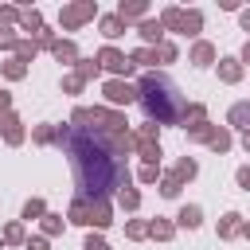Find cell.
Instances as JSON below:
<instances>
[{"label":"cell","instance_id":"obj_1","mask_svg":"<svg viewBox=\"0 0 250 250\" xmlns=\"http://www.w3.org/2000/svg\"><path fill=\"white\" fill-rule=\"evenodd\" d=\"M59 145H66V152L74 160V172H78V184H82L86 195H98L102 199L109 188H121L125 184L129 172L121 168L117 156H125L129 141L121 133H113V137H86V133L62 129L59 133Z\"/></svg>","mask_w":250,"mask_h":250},{"label":"cell","instance_id":"obj_2","mask_svg":"<svg viewBox=\"0 0 250 250\" xmlns=\"http://www.w3.org/2000/svg\"><path fill=\"white\" fill-rule=\"evenodd\" d=\"M141 102H145L148 117H156V121H176L180 117V105H184L180 94H176V86L168 78H156V74L141 78Z\"/></svg>","mask_w":250,"mask_h":250},{"label":"cell","instance_id":"obj_3","mask_svg":"<svg viewBox=\"0 0 250 250\" xmlns=\"http://www.w3.org/2000/svg\"><path fill=\"white\" fill-rule=\"evenodd\" d=\"M70 219L74 223H94V227H105L109 223V207L102 203V199H74V207H70Z\"/></svg>","mask_w":250,"mask_h":250},{"label":"cell","instance_id":"obj_4","mask_svg":"<svg viewBox=\"0 0 250 250\" xmlns=\"http://www.w3.org/2000/svg\"><path fill=\"white\" fill-rule=\"evenodd\" d=\"M164 23H168V27L188 31V35H195V31H199V12H180V8H168V12H164Z\"/></svg>","mask_w":250,"mask_h":250},{"label":"cell","instance_id":"obj_5","mask_svg":"<svg viewBox=\"0 0 250 250\" xmlns=\"http://www.w3.org/2000/svg\"><path fill=\"white\" fill-rule=\"evenodd\" d=\"M90 16H94V4H90V0H86V4H70V8H62V23H66V27H78V23L90 20Z\"/></svg>","mask_w":250,"mask_h":250},{"label":"cell","instance_id":"obj_6","mask_svg":"<svg viewBox=\"0 0 250 250\" xmlns=\"http://www.w3.org/2000/svg\"><path fill=\"white\" fill-rule=\"evenodd\" d=\"M105 98H109V102H117V105H121V102L129 105V102L137 98V90H133V86H125V82H105Z\"/></svg>","mask_w":250,"mask_h":250},{"label":"cell","instance_id":"obj_7","mask_svg":"<svg viewBox=\"0 0 250 250\" xmlns=\"http://www.w3.org/2000/svg\"><path fill=\"white\" fill-rule=\"evenodd\" d=\"M98 62H102V66H109V70H121V74L133 66V62H125V55H121V51H113V47H105V51L98 55Z\"/></svg>","mask_w":250,"mask_h":250},{"label":"cell","instance_id":"obj_8","mask_svg":"<svg viewBox=\"0 0 250 250\" xmlns=\"http://www.w3.org/2000/svg\"><path fill=\"white\" fill-rule=\"evenodd\" d=\"M0 129H4V133H8V141H12V145H16V141H20V137H23V133H20V121H16V117H12V113H0Z\"/></svg>","mask_w":250,"mask_h":250},{"label":"cell","instance_id":"obj_9","mask_svg":"<svg viewBox=\"0 0 250 250\" xmlns=\"http://www.w3.org/2000/svg\"><path fill=\"white\" fill-rule=\"evenodd\" d=\"M230 121H234V125H242V129L250 133V102H238V105L230 109Z\"/></svg>","mask_w":250,"mask_h":250},{"label":"cell","instance_id":"obj_10","mask_svg":"<svg viewBox=\"0 0 250 250\" xmlns=\"http://www.w3.org/2000/svg\"><path fill=\"white\" fill-rule=\"evenodd\" d=\"M219 70H223V78H227V82H238V74H242V66H238L234 59H223V66H219Z\"/></svg>","mask_w":250,"mask_h":250},{"label":"cell","instance_id":"obj_11","mask_svg":"<svg viewBox=\"0 0 250 250\" xmlns=\"http://www.w3.org/2000/svg\"><path fill=\"white\" fill-rule=\"evenodd\" d=\"M102 31H105L109 39H113V35H121V16H105V20H102Z\"/></svg>","mask_w":250,"mask_h":250},{"label":"cell","instance_id":"obj_12","mask_svg":"<svg viewBox=\"0 0 250 250\" xmlns=\"http://www.w3.org/2000/svg\"><path fill=\"white\" fill-rule=\"evenodd\" d=\"M141 35H145L148 43H152V39H160V23H156V20H145V23H141Z\"/></svg>","mask_w":250,"mask_h":250},{"label":"cell","instance_id":"obj_13","mask_svg":"<svg viewBox=\"0 0 250 250\" xmlns=\"http://www.w3.org/2000/svg\"><path fill=\"white\" fill-rule=\"evenodd\" d=\"M211 55H215V51H211L207 43H195V51H191V59H195L199 66H203V62H211Z\"/></svg>","mask_w":250,"mask_h":250},{"label":"cell","instance_id":"obj_14","mask_svg":"<svg viewBox=\"0 0 250 250\" xmlns=\"http://www.w3.org/2000/svg\"><path fill=\"white\" fill-rule=\"evenodd\" d=\"M184 176H188V180H191V176H195V164H191V160H180V164H176V176H172V180H176V184H180V180H184Z\"/></svg>","mask_w":250,"mask_h":250},{"label":"cell","instance_id":"obj_15","mask_svg":"<svg viewBox=\"0 0 250 250\" xmlns=\"http://www.w3.org/2000/svg\"><path fill=\"white\" fill-rule=\"evenodd\" d=\"M180 223L184 227H199V207H184L180 211Z\"/></svg>","mask_w":250,"mask_h":250},{"label":"cell","instance_id":"obj_16","mask_svg":"<svg viewBox=\"0 0 250 250\" xmlns=\"http://www.w3.org/2000/svg\"><path fill=\"white\" fill-rule=\"evenodd\" d=\"M141 12H145V4H121V8H117L121 20H125V16H141Z\"/></svg>","mask_w":250,"mask_h":250},{"label":"cell","instance_id":"obj_17","mask_svg":"<svg viewBox=\"0 0 250 250\" xmlns=\"http://www.w3.org/2000/svg\"><path fill=\"white\" fill-rule=\"evenodd\" d=\"M55 55H59V62H62V59L70 62V59H74V47H70V43H55Z\"/></svg>","mask_w":250,"mask_h":250},{"label":"cell","instance_id":"obj_18","mask_svg":"<svg viewBox=\"0 0 250 250\" xmlns=\"http://www.w3.org/2000/svg\"><path fill=\"white\" fill-rule=\"evenodd\" d=\"M133 62H156V51H152V47H145V51H137V55H133Z\"/></svg>","mask_w":250,"mask_h":250},{"label":"cell","instance_id":"obj_19","mask_svg":"<svg viewBox=\"0 0 250 250\" xmlns=\"http://www.w3.org/2000/svg\"><path fill=\"white\" fill-rule=\"evenodd\" d=\"M4 74H8V78H20V74H23V62H20V59H16V62H8V66H4Z\"/></svg>","mask_w":250,"mask_h":250},{"label":"cell","instance_id":"obj_20","mask_svg":"<svg viewBox=\"0 0 250 250\" xmlns=\"http://www.w3.org/2000/svg\"><path fill=\"white\" fill-rule=\"evenodd\" d=\"M234 230H238V215H227L223 219V234H234Z\"/></svg>","mask_w":250,"mask_h":250},{"label":"cell","instance_id":"obj_21","mask_svg":"<svg viewBox=\"0 0 250 250\" xmlns=\"http://www.w3.org/2000/svg\"><path fill=\"white\" fill-rule=\"evenodd\" d=\"M16 51H20V62H27V59H31V55H35V47H31V43H20V47H16Z\"/></svg>","mask_w":250,"mask_h":250},{"label":"cell","instance_id":"obj_22","mask_svg":"<svg viewBox=\"0 0 250 250\" xmlns=\"http://www.w3.org/2000/svg\"><path fill=\"white\" fill-rule=\"evenodd\" d=\"M156 55H160V59H164V62H172V59H176V47H168V43H164V47H160V51H156Z\"/></svg>","mask_w":250,"mask_h":250},{"label":"cell","instance_id":"obj_23","mask_svg":"<svg viewBox=\"0 0 250 250\" xmlns=\"http://www.w3.org/2000/svg\"><path fill=\"white\" fill-rule=\"evenodd\" d=\"M12 43H16V35H12L8 27H0V47H12Z\"/></svg>","mask_w":250,"mask_h":250},{"label":"cell","instance_id":"obj_24","mask_svg":"<svg viewBox=\"0 0 250 250\" xmlns=\"http://www.w3.org/2000/svg\"><path fill=\"white\" fill-rule=\"evenodd\" d=\"M121 203L125 207H137V191H121Z\"/></svg>","mask_w":250,"mask_h":250},{"label":"cell","instance_id":"obj_25","mask_svg":"<svg viewBox=\"0 0 250 250\" xmlns=\"http://www.w3.org/2000/svg\"><path fill=\"white\" fill-rule=\"evenodd\" d=\"M39 211H43V203H39V199H35V203H27V207H23V215H27V219H31V215H39Z\"/></svg>","mask_w":250,"mask_h":250},{"label":"cell","instance_id":"obj_26","mask_svg":"<svg viewBox=\"0 0 250 250\" xmlns=\"http://www.w3.org/2000/svg\"><path fill=\"white\" fill-rule=\"evenodd\" d=\"M152 234H160V238H168V234H172V227H168V223H156V227H152Z\"/></svg>","mask_w":250,"mask_h":250},{"label":"cell","instance_id":"obj_27","mask_svg":"<svg viewBox=\"0 0 250 250\" xmlns=\"http://www.w3.org/2000/svg\"><path fill=\"white\" fill-rule=\"evenodd\" d=\"M86 250H109V246H105L102 238H90V242H86Z\"/></svg>","mask_w":250,"mask_h":250},{"label":"cell","instance_id":"obj_28","mask_svg":"<svg viewBox=\"0 0 250 250\" xmlns=\"http://www.w3.org/2000/svg\"><path fill=\"white\" fill-rule=\"evenodd\" d=\"M27 250H47V242H43V238H31V242H27Z\"/></svg>","mask_w":250,"mask_h":250},{"label":"cell","instance_id":"obj_29","mask_svg":"<svg viewBox=\"0 0 250 250\" xmlns=\"http://www.w3.org/2000/svg\"><path fill=\"white\" fill-rule=\"evenodd\" d=\"M238 184H242V188H250V168H242V172H238Z\"/></svg>","mask_w":250,"mask_h":250},{"label":"cell","instance_id":"obj_30","mask_svg":"<svg viewBox=\"0 0 250 250\" xmlns=\"http://www.w3.org/2000/svg\"><path fill=\"white\" fill-rule=\"evenodd\" d=\"M242 27H246V31H250V12H242Z\"/></svg>","mask_w":250,"mask_h":250},{"label":"cell","instance_id":"obj_31","mask_svg":"<svg viewBox=\"0 0 250 250\" xmlns=\"http://www.w3.org/2000/svg\"><path fill=\"white\" fill-rule=\"evenodd\" d=\"M0 109H8V94L4 90H0Z\"/></svg>","mask_w":250,"mask_h":250},{"label":"cell","instance_id":"obj_32","mask_svg":"<svg viewBox=\"0 0 250 250\" xmlns=\"http://www.w3.org/2000/svg\"><path fill=\"white\" fill-rule=\"evenodd\" d=\"M242 55H246V62H250V43H246V51H242Z\"/></svg>","mask_w":250,"mask_h":250},{"label":"cell","instance_id":"obj_33","mask_svg":"<svg viewBox=\"0 0 250 250\" xmlns=\"http://www.w3.org/2000/svg\"><path fill=\"white\" fill-rule=\"evenodd\" d=\"M246 148H250V133H246Z\"/></svg>","mask_w":250,"mask_h":250}]
</instances>
